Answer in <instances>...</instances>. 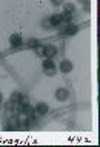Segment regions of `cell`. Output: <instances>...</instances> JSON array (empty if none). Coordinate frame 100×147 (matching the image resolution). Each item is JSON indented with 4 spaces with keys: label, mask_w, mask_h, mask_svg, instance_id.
Segmentation results:
<instances>
[{
    "label": "cell",
    "mask_w": 100,
    "mask_h": 147,
    "mask_svg": "<svg viewBox=\"0 0 100 147\" xmlns=\"http://www.w3.org/2000/svg\"><path fill=\"white\" fill-rule=\"evenodd\" d=\"M49 23H51V26H59L60 23H62V17H60V14H53V16H51Z\"/></svg>",
    "instance_id": "9"
},
{
    "label": "cell",
    "mask_w": 100,
    "mask_h": 147,
    "mask_svg": "<svg viewBox=\"0 0 100 147\" xmlns=\"http://www.w3.org/2000/svg\"><path fill=\"white\" fill-rule=\"evenodd\" d=\"M77 31H79V26H75V25H68L65 30H63V34H66V36H74V34H77Z\"/></svg>",
    "instance_id": "7"
},
{
    "label": "cell",
    "mask_w": 100,
    "mask_h": 147,
    "mask_svg": "<svg viewBox=\"0 0 100 147\" xmlns=\"http://www.w3.org/2000/svg\"><path fill=\"white\" fill-rule=\"evenodd\" d=\"M20 113L26 115V116H31V115H34V109L29 104L28 105H20Z\"/></svg>",
    "instance_id": "8"
},
{
    "label": "cell",
    "mask_w": 100,
    "mask_h": 147,
    "mask_svg": "<svg viewBox=\"0 0 100 147\" xmlns=\"http://www.w3.org/2000/svg\"><path fill=\"white\" fill-rule=\"evenodd\" d=\"M43 28H51V23H49V20H43Z\"/></svg>",
    "instance_id": "18"
},
{
    "label": "cell",
    "mask_w": 100,
    "mask_h": 147,
    "mask_svg": "<svg viewBox=\"0 0 100 147\" xmlns=\"http://www.w3.org/2000/svg\"><path fill=\"white\" fill-rule=\"evenodd\" d=\"M45 73L48 74V76H54V73H55V68H48V70H45Z\"/></svg>",
    "instance_id": "15"
},
{
    "label": "cell",
    "mask_w": 100,
    "mask_h": 147,
    "mask_svg": "<svg viewBox=\"0 0 100 147\" xmlns=\"http://www.w3.org/2000/svg\"><path fill=\"white\" fill-rule=\"evenodd\" d=\"M2 99H3V96H2V93H0V102H2Z\"/></svg>",
    "instance_id": "20"
},
{
    "label": "cell",
    "mask_w": 100,
    "mask_h": 147,
    "mask_svg": "<svg viewBox=\"0 0 100 147\" xmlns=\"http://www.w3.org/2000/svg\"><path fill=\"white\" fill-rule=\"evenodd\" d=\"M20 96H22V94H20L19 91H14V93L11 94V102H14V104H17V102L20 101Z\"/></svg>",
    "instance_id": "12"
},
{
    "label": "cell",
    "mask_w": 100,
    "mask_h": 147,
    "mask_svg": "<svg viewBox=\"0 0 100 147\" xmlns=\"http://www.w3.org/2000/svg\"><path fill=\"white\" fill-rule=\"evenodd\" d=\"M63 3H65V0H53L54 6H60V5H63Z\"/></svg>",
    "instance_id": "16"
},
{
    "label": "cell",
    "mask_w": 100,
    "mask_h": 147,
    "mask_svg": "<svg viewBox=\"0 0 100 147\" xmlns=\"http://www.w3.org/2000/svg\"><path fill=\"white\" fill-rule=\"evenodd\" d=\"M73 62L71 61H62L60 62V71H62V73H69L71 70H73Z\"/></svg>",
    "instance_id": "4"
},
{
    "label": "cell",
    "mask_w": 100,
    "mask_h": 147,
    "mask_svg": "<svg viewBox=\"0 0 100 147\" xmlns=\"http://www.w3.org/2000/svg\"><path fill=\"white\" fill-rule=\"evenodd\" d=\"M19 104H20V105H28V104H29V98H28L26 94H22V96H20Z\"/></svg>",
    "instance_id": "14"
},
{
    "label": "cell",
    "mask_w": 100,
    "mask_h": 147,
    "mask_svg": "<svg viewBox=\"0 0 100 147\" xmlns=\"http://www.w3.org/2000/svg\"><path fill=\"white\" fill-rule=\"evenodd\" d=\"M35 54H37V56H43V48H40V47H35Z\"/></svg>",
    "instance_id": "17"
},
{
    "label": "cell",
    "mask_w": 100,
    "mask_h": 147,
    "mask_svg": "<svg viewBox=\"0 0 100 147\" xmlns=\"http://www.w3.org/2000/svg\"><path fill=\"white\" fill-rule=\"evenodd\" d=\"M9 43H11V45H13V47H19L20 43H22V36H20L19 33L13 34V36H11V37H9Z\"/></svg>",
    "instance_id": "6"
},
{
    "label": "cell",
    "mask_w": 100,
    "mask_h": 147,
    "mask_svg": "<svg viewBox=\"0 0 100 147\" xmlns=\"http://www.w3.org/2000/svg\"><path fill=\"white\" fill-rule=\"evenodd\" d=\"M40 42L37 40V39H31V40H28L26 47H29V48H35V47H39Z\"/></svg>",
    "instance_id": "13"
},
{
    "label": "cell",
    "mask_w": 100,
    "mask_h": 147,
    "mask_svg": "<svg viewBox=\"0 0 100 147\" xmlns=\"http://www.w3.org/2000/svg\"><path fill=\"white\" fill-rule=\"evenodd\" d=\"M48 68H55V65H54V62H53V59H45L43 61V70H48Z\"/></svg>",
    "instance_id": "10"
},
{
    "label": "cell",
    "mask_w": 100,
    "mask_h": 147,
    "mask_svg": "<svg viewBox=\"0 0 100 147\" xmlns=\"http://www.w3.org/2000/svg\"><path fill=\"white\" fill-rule=\"evenodd\" d=\"M66 98H68V90L66 88H57V91H55V99L57 101H65Z\"/></svg>",
    "instance_id": "5"
},
{
    "label": "cell",
    "mask_w": 100,
    "mask_h": 147,
    "mask_svg": "<svg viewBox=\"0 0 100 147\" xmlns=\"http://www.w3.org/2000/svg\"><path fill=\"white\" fill-rule=\"evenodd\" d=\"M48 110H49L48 104H45V102H39V104L34 107V115H46Z\"/></svg>",
    "instance_id": "3"
},
{
    "label": "cell",
    "mask_w": 100,
    "mask_h": 147,
    "mask_svg": "<svg viewBox=\"0 0 100 147\" xmlns=\"http://www.w3.org/2000/svg\"><path fill=\"white\" fill-rule=\"evenodd\" d=\"M79 2H82L83 5H89V0H79Z\"/></svg>",
    "instance_id": "19"
},
{
    "label": "cell",
    "mask_w": 100,
    "mask_h": 147,
    "mask_svg": "<svg viewBox=\"0 0 100 147\" xmlns=\"http://www.w3.org/2000/svg\"><path fill=\"white\" fill-rule=\"evenodd\" d=\"M63 9H65V13H75V6L73 3H63Z\"/></svg>",
    "instance_id": "11"
},
{
    "label": "cell",
    "mask_w": 100,
    "mask_h": 147,
    "mask_svg": "<svg viewBox=\"0 0 100 147\" xmlns=\"http://www.w3.org/2000/svg\"><path fill=\"white\" fill-rule=\"evenodd\" d=\"M17 125H20V129H29V119L26 115L20 113L17 116Z\"/></svg>",
    "instance_id": "2"
},
{
    "label": "cell",
    "mask_w": 100,
    "mask_h": 147,
    "mask_svg": "<svg viewBox=\"0 0 100 147\" xmlns=\"http://www.w3.org/2000/svg\"><path fill=\"white\" fill-rule=\"evenodd\" d=\"M55 54H57V48L53 45H46V47H43V56L48 57V59H53Z\"/></svg>",
    "instance_id": "1"
}]
</instances>
